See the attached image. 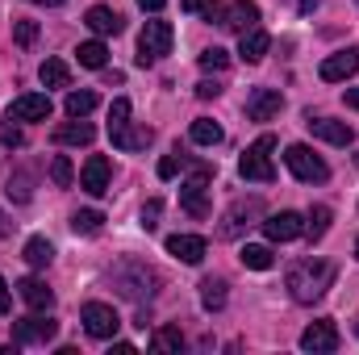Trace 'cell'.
Listing matches in <instances>:
<instances>
[{
	"mask_svg": "<svg viewBox=\"0 0 359 355\" xmlns=\"http://www.w3.org/2000/svg\"><path fill=\"white\" fill-rule=\"evenodd\" d=\"M334 284V264L330 260H297V264L288 267V293H292V301H301V305H313V301H322L326 297V288Z\"/></svg>",
	"mask_w": 359,
	"mask_h": 355,
	"instance_id": "6da1fadb",
	"label": "cell"
},
{
	"mask_svg": "<svg viewBox=\"0 0 359 355\" xmlns=\"http://www.w3.org/2000/svg\"><path fill=\"white\" fill-rule=\"evenodd\" d=\"M271 151H276V138H271V134L255 138V142L247 147V155L238 159V172H243V180L271 184V180H276V168H271Z\"/></svg>",
	"mask_w": 359,
	"mask_h": 355,
	"instance_id": "7a4b0ae2",
	"label": "cell"
},
{
	"mask_svg": "<svg viewBox=\"0 0 359 355\" xmlns=\"http://www.w3.org/2000/svg\"><path fill=\"white\" fill-rule=\"evenodd\" d=\"M168 51H172V25L168 21H147L142 34H138V67L159 63Z\"/></svg>",
	"mask_w": 359,
	"mask_h": 355,
	"instance_id": "3957f363",
	"label": "cell"
},
{
	"mask_svg": "<svg viewBox=\"0 0 359 355\" xmlns=\"http://www.w3.org/2000/svg\"><path fill=\"white\" fill-rule=\"evenodd\" d=\"M284 163H288V172L301 180V184H322V180H330V168H326L305 142H292V147L284 151Z\"/></svg>",
	"mask_w": 359,
	"mask_h": 355,
	"instance_id": "277c9868",
	"label": "cell"
},
{
	"mask_svg": "<svg viewBox=\"0 0 359 355\" xmlns=\"http://www.w3.org/2000/svg\"><path fill=\"white\" fill-rule=\"evenodd\" d=\"M209 176H213V168H196L192 176L180 184V205L192 213V217H209Z\"/></svg>",
	"mask_w": 359,
	"mask_h": 355,
	"instance_id": "5b68a950",
	"label": "cell"
},
{
	"mask_svg": "<svg viewBox=\"0 0 359 355\" xmlns=\"http://www.w3.org/2000/svg\"><path fill=\"white\" fill-rule=\"evenodd\" d=\"M209 21H217L222 29L247 34V29H255V25H259V4H255V0H234V4H226V8H217Z\"/></svg>",
	"mask_w": 359,
	"mask_h": 355,
	"instance_id": "8992f818",
	"label": "cell"
},
{
	"mask_svg": "<svg viewBox=\"0 0 359 355\" xmlns=\"http://www.w3.org/2000/svg\"><path fill=\"white\" fill-rule=\"evenodd\" d=\"M59 335V322H50V318H42V309L38 314H29V318H17L13 322V343H21V347H29V343H50Z\"/></svg>",
	"mask_w": 359,
	"mask_h": 355,
	"instance_id": "52a82bcc",
	"label": "cell"
},
{
	"mask_svg": "<svg viewBox=\"0 0 359 355\" xmlns=\"http://www.w3.org/2000/svg\"><path fill=\"white\" fill-rule=\"evenodd\" d=\"M80 322H84V330H88L92 339H113V335H117V326H121L117 309H113V305H104V301H88V305H84V314H80Z\"/></svg>",
	"mask_w": 359,
	"mask_h": 355,
	"instance_id": "ba28073f",
	"label": "cell"
},
{
	"mask_svg": "<svg viewBox=\"0 0 359 355\" xmlns=\"http://www.w3.org/2000/svg\"><path fill=\"white\" fill-rule=\"evenodd\" d=\"M255 217H264V201L259 196H247V201H234L230 213L222 217V239H238L243 226H251Z\"/></svg>",
	"mask_w": 359,
	"mask_h": 355,
	"instance_id": "9c48e42d",
	"label": "cell"
},
{
	"mask_svg": "<svg viewBox=\"0 0 359 355\" xmlns=\"http://www.w3.org/2000/svg\"><path fill=\"white\" fill-rule=\"evenodd\" d=\"M264 234H268L271 243H292V239L305 234V217L292 213V209H280V213H271L268 222H264Z\"/></svg>",
	"mask_w": 359,
	"mask_h": 355,
	"instance_id": "30bf717a",
	"label": "cell"
},
{
	"mask_svg": "<svg viewBox=\"0 0 359 355\" xmlns=\"http://www.w3.org/2000/svg\"><path fill=\"white\" fill-rule=\"evenodd\" d=\"M50 117V96L46 92H25L8 105V121H46Z\"/></svg>",
	"mask_w": 359,
	"mask_h": 355,
	"instance_id": "8fae6325",
	"label": "cell"
},
{
	"mask_svg": "<svg viewBox=\"0 0 359 355\" xmlns=\"http://www.w3.org/2000/svg\"><path fill=\"white\" fill-rule=\"evenodd\" d=\"M355 72H359V46H347V51L322 59V80H326V84H343V80H351Z\"/></svg>",
	"mask_w": 359,
	"mask_h": 355,
	"instance_id": "7c38bea8",
	"label": "cell"
},
{
	"mask_svg": "<svg viewBox=\"0 0 359 355\" xmlns=\"http://www.w3.org/2000/svg\"><path fill=\"white\" fill-rule=\"evenodd\" d=\"M301 347H305V351H313V355L339 351V326H334V322H313V326H305Z\"/></svg>",
	"mask_w": 359,
	"mask_h": 355,
	"instance_id": "4fadbf2b",
	"label": "cell"
},
{
	"mask_svg": "<svg viewBox=\"0 0 359 355\" xmlns=\"http://www.w3.org/2000/svg\"><path fill=\"white\" fill-rule=\"evenodd\" d=\"M84 25H88L96 38H117V34L126 29L121 13H117V8H109V4H92L88 17H84Z\"/></svg>",
	"mask_w": 359,
	"mask_h": 355,
	"instance_id": "5bb4252c",
	"label": "cell"
},
{
	"mask_svg": "<svg viewBox=\"0 0 359 355\" xmlns=\"http://www.w3.org/2000/svg\"><path fill=\"white\" fill-rule=\"evenodd\" d=\"M309 130H313V138L334 142V147H351L355 142V130L347 121H334V117H309Z\"/></svg>",
	"mask_w": 359,
	"mask_h": 355,
	"instance_id": "9a60e30c",
	"label": "cell"
},
{
	"mask_svg": "<svg viewBox=\"0 0 359 355\" xmlns=\"http://www.w3.org/2000/svg\"><path fill=\"white\" fill-rule=\"evenodd\" d=\"M280 109H284V96L276 88H255L247 96V117H251V121H271Z\"/></svg>",
	"mask_w": 359,
	"mask_h": 355,
	"instance_id": "2e32d148",
	"label": "cell"
},
{
	"mask_svg": "<svg viewBox=\"0 0 359 355\" xmlns=\"http://www.w3.org/2000/svg\"><path fill=\"white\" fill-rule=\"evenodd\" d=\"M109 176H113L109 159H104V155H92L88 163H84V172H80V188L92 192V196H104V192H109Z\"/></svg>",
	"mask_w": 359,
	"mask_h": 355,
	"instance_id": "e0dca14e",
	"label": "cell"
},
{
	"mask_svg": "<svg viewBox=\"0 0 359 355\" xmlns=\"http://www.w3.org/2000/svg\"><path fill=\"white\" fill-rule=\"evenodd\" d=\"M205 239L201 234H172L168 239V255H176L180 264H201L205 260Z\"/></svg>",
	"mask_w": 359,
	"mask_h": 355,
	"instance_id": "ac0fdd59",
	"label": "cell"
},
{
	"mask_svg": "<svg viewBox=\"0 0 359 355\" xmlns=\"http://www.w3.org/2000/svg\"><path fill=\"white\" fill-rule=\"evenodd\" d=\"M17 293H21V301H25L29 309H50V305H55L50 284H46V280H38V276H25V280L17 284Z\"/></svg>",
	"mask_w": 359,
	"mask_h": 355,
	"instance_id": "d6986e66",
	"label": "cell"
},
{
	"mask_svg": "<svg viewBox=\"0 0 359 355\" xmlns=\"http://www.w3.org/2000/svg\"><path fill=\"white\" fill-rule=\"evenodd\" d=\"M92 138H96V130H92L84 117H72V121H63L55 130V142H63V147H88Z\"/></svg>",
	"mask_w": 359,
	"mask_h": 355,
	"instance_id": "ffe728a7",
	"label": "cell"
},
{
	"mask_svg": "<svg viewBox=\"0 0 359 355\" xmlns=\"http://www.w3.org/2000/svg\"><path fill=\"white\" fill-rule=\"evenodd\" d=\"M268 46H271V38H268V29H247V34H238V55L247 59V63H259L264 55H268Z\"/></svg>",
	"mask_w": 359,
	"mask_h": 355,
	"instance_id": "44dd1931",
	"label": "cell"
},
{
	"mask_svg": "<svg viewBox=\"0 0 359 355\" xmlns=\"http://www.w3.org/2000/svg\"><path fill=\"white\" fill-rule=\"evenodd\" d=\"M109 138H113V147H121V151H142L155 134H151V126H134V121H130L126 130H117V134H109Z\"/></svg>",
	"mask_w": 359,
	"mask_h": 355,
	"instance_id": "7402d4cb",
	"label": "cell"
},
{
	"mask_svg": "<svg viewBox=\"0 0 359 355\" xmlns=\"http://www.w3.org/2000/svg\"><path fill=\"white\" fill-rule=\"evenodd\" d=\"M330 222H334V213H330V205H313L309 213H305V239H326V230H330Z\"/></svg>",
	"mask_w": 359,
	"mask_h": 355,
	"instance_id": "603a6c76",
	"label": "cell"
},
{
	"mask_svg": "<svg viewBox=\"0 0 359 355\" xmlns=\"http://www.w3.org/2000/svg\"><path fill=\"white\" fill-rule=\"evenodd\" d=\"M151 351H159V355L184 351V335H180V326H159V330L151 335Z\"/></svg>",
	"mask_w": 359,
	"mask_h": 355,
	"instance_id": "cb8c5ba5",
	"label": "cell"
},
{
	"mask_svg": "<svg viewBox=\"0 0 359 355\" xmlns=\"http://www.w3.org/2000/svg\"><path fill=\"white\" fill-rule=\"evenodd\" d=\"M38 80H42L46 88H67V84H72V72H67L63 59H46V63L38 67Z\"/></svg>",
	"mask_w": 359,
	"mask_h": 355,
	"instance_id": "d4e9b609",
	"label": "cell"
},
{
	"mask_svg": "<svg viewBox=\"0 0 359 355\" xmlns=\"http://www.w3.org/2000/svg\"><path fill=\"white\" fill-rule=\"evenodd\" d=\"M188 134H192V142H196V147H217V142L226 138V134H222V126H217L213 117H196Z\"/></svg>",
	"mask_w": 359,
	"mask_h": 355,
	"instance_id": "484cf974",
	"label": "cell"
},
{
	"mask_svg": "<svg viewBox=\"0 0 359 355\" xmlns=\"http://www.w3.org/2000/svg\"><path fill=\"white\" fill-rule=\"evenodd\" d=\"M21 255H25V264H29V267H46L50 260H55V247H50L42 234H34V239L25 243V251H21Z\"/></svg>",
	"mask_w": 359,
	"mask_h": 355,
	"instance_id": "4316f807",
	"label": "cell"
},
{
	"mask_svg": "<svg viewBox=\"0 0 359 355\" xmlns=\"http://www.w3.org/2000/svg\"><path fill=\"white\" fill-rule=\"evenodd\" d=\"M238 260H243V267H251V272H268V267L276 264V260H271V247H259V243H247Z\"/></svg>",
	"mask_w": 359,
	"mask_h": 355,
	"instance_id": "83f0119b",
	"label": "cell"
},
{
	"mask_svg": "<svg viewBox=\"0 0 359 355\" xmlns=\"http://www.w3.org/2000/svg\"><path fill=\"white\" fill-rule=\"evenodd\" d=\"M201 305L205 309H222L226 305V280H217V276L201 280Z\"/></svg>",
	"mask_w": 359,
	"mask_h": 355,
	"instance_id": "f1b7e54d",
	"label": "cell"
},
{
	"mask_svg": "<svg viewBox=\"0 0 359 355\" xmlns=\"http://www.w3.org/2000/svg\"><path fill=\"white\" fill-rule=\"evenodd\" d=\"M76 59H80V67H92V72H100V67L109 63V51H104V42H80Z\"/></svg>",
	"mask_w": 359,
	"mask_h": 355,
	"instance_id": "f546056e",
	"label": "cell"
},
{
	"mask_svg": "<svg viewBox=\"0 0 359 355\" xmlns=\"http://www.w3.org/2000/svg\"><path fill=\"white\" fill-rule=\"evenodd\" d=\"M100 226H104V213H96V209H76L72 213V230L76 234H100Z\"/></svg>",
	"mask_w": 359,
	"mask_h": 355,
	"instance_id": "4dcf8cb0",
	"label": "cell"
},
{
	"mask_svg": "<svg viewBox=\"0 0 359 355\" xmlns=\"http://www.w3.org/2000/svg\"><path fill=\"white\" fill-rule=\"evenodd\" d=\"M96 109V92L80 88V92H67V117H88Z\"/></svg>",
	"mask_w": 359,
	"mask_h": 355,
	"instance_id": "1f68e13d",
	"label": "cell"
},
{
	"mask_svg": "<svg viewBox=\"0 0 359 355\" xmlns=\"http://www.w3.org/2000/svg\"><path fill=\"white\" fill-rule=\"evenodd\" d=\"M50 180H55L59 188H72V184H76V168H72L67 155H55V159H50Z\"/></svg>",
	"mask_w": 359,
	"mask_h": 355,
	"instance_id": "d6a6232c",
	"label": "cell"
},
{
	"mask_svg": "<svg viewBox=\"0 0 359 355\" xmlns=\"http://www.w3.org/2000/svg\"><path fill=\"white\" fill-rule=\"evenodd\" d=\"M196 63H201V72H226V67H230V55H226L222 46H209V51H201Z\"/></svg>",
	"mask_w": 359,
	"mask_h": 355,
	"instance_id": "836d02e7",
	"label": "cell"
},
{
	"mask_svg": "<svg viewBox=\"0 0 359 355\" xmlns=\"http://www.w3.org/2000/svg\"><path fill=\"white\" fill-rule=\"evenodd\" d=\"M126 126H130V100L117 96L113 109H109V134H117V130H126Z\"/></svg>",
	"mask_w": 359,
	"mask_h": 355,
	"instance_id": "e575fe53",
	"label": "cell"
},
{
	"mask_svg": "<svg viewBox=\"0 0 359 355\" xmlns=\"http://www.w3.org/2000/svg\"><path fill=\"white\" fill-rule=\"evenodd\" d=\"M13 38H17V46H34L38 42V21H29V17L13 21Z\"/></svg>",
	"mask_w": 359,
	"mask_h": 355,
	"instance_id": "d590c367",
	"label": "cell"
},
{
	"mask_svg": "<svg viewBox=\"0 0 359 355\" xmlns=\"http://www.w3.org/2000/svg\"><path fill=\"white\" fill-rule=\"evenodd\" d=\"M159 213H163V201H147L142 205V230H155L159 226Z\"/></svg>",
	"mask_w": 359,
	"mask_h": 355,
	"instance_id": "8d00e7d4",
	"label": "cell"
},
{
	"mask_svg": "<svg viewBox=\"0 0 359 355\" xmlns=\"http://www.w3.org/2000/svg\"><path fill=\"white\" fill-rule=\"evenodd\" d=\"M13 201H29V176H13L8 180V188H4Z\"/></svg>",
	"mask_w": 359,
	"mask_h": 355,
	"instance_id": "74e56055",
	"label": "cell"
},
{
	"mask_svg": "<svg viewBox=\"0 0 359 355\" xmlns=\"http://www.w3.org/2000/svg\"><path fill=\"white\" fill-rule=\"evenodd\" d=\"M180 168H184V155H168V159H159V180L180 176Z\"/></svg>",
	"mask_w": 359,
	"mask_h": 355,
	"instance_id": "f35d334b",
	"label": "cell"
},
{
	"mask_svg": "<svg viewBox=\"0 0 359 355\" xmlns=\"http://www.w3.org/2000/svg\"><path fill=\"white\" fill-rule=\"evenodd\" d=\"M0 142H4V147H21V142H25V134H21L17 126H8V121H0Z\"/></svg>",
	"mask_w": 359,
	"mask_h": 355,
	"instance_id": "ab89813d",
	"label": "cell"
},
{
	"mask_svg": "<svg viewBox=\"0 0 359 355\" xmlns=\"http://www.w3.org/2000/svg\"><path fill=\"white\" fill-rule=\"evenodd\" d=\"M180 8H184V13H205V17H213V13H217V4H213V0H180Z\"/></svg>",
	"mask_w": 359,
	"mask_h": 355,
	"instance_id": "60d3db41",
	"label": "cell"
},
{
	"mask_svg": "<svg viewBox=\"0 0 359 355\" xmlns=\"http://www.w3.org/2000/svg\"><path fill=\"white\" fill-rule=\"evenodd\" d=\"M196 96H201V100H213V96H222V84L205 80V84H196Z\"/></svg>",
	"mask_w": 359,
	"mask_h": 355,
	"instance_id": "b9f144b4",
	"label": "cell"
},
{
	"mask_svg": "<svg viewBox=\"0 0 359 355\" xmlns=\"http://www.w3.org/2000/svg\"><path fill=\"white\" fill-rule=\"evenodd\" d=\"M8 305H13V293H8V284H4V276H0V318L8 314Z\"/></svg>",
	"mask_w": 359,
	"mask_h": 355,
	"instance_id": "7bdbcfd3",
	"label": "cell"
},
{
	"mask_svg": "<svg viewBox=\"0 0 359 355\" xmlns=\"http://www.w3.org/2000/svg\"><path fill=\"white\" fill-rule=\"evenodd\" d=\"M163 4H168V0H138V8H142V13H159Z\"/></svg>",
	"mask_w": 359,
	"mask_h": 355,
	"instance_id": "ee69618b",
	"label": "cell"
},
{
	"mask_svg": "<svg viewBox=\"0 0 359 355\" xmlns=\"http://www.w3.org/2000/svg\"><path fill=\"white\" fill-rule=\"evenodd\" d=\"M318 4H322V0H297V13H313Z\"/></svg>",
	"mask_w": 359,
	"mask_h": 355,
	"instance_id": "f6af8a7d",
	"label": "cell"
},
{
	"mask_svg": "<svg viewBox=\"0 0 359 355\" xmlns=\"http://www.w3.org/2000/svg\"><path fill=\"white\" fill-rule=\"evenodd\" d=\"M8 234H13V222H8V217L0 213V239H8Z\"/></svg>",
	"mask_w": 359,
	"mask_h": 355,
	"instance_id": "bcb514c9",
	"label": "cell"
},
{
	"mask_svg": "<svg viewBox=\"0 0 359 355\" xmlns=\"http://www.w3.org/2000/svg\"><path fill=\"white\" fill-rule=\"evenodd\" d=\"M347 105H351V109H359V88H347Z\"/></svg>",
	"mask_w": 359,
	"mask_h": 355,
	"instance_id": "7dc6e473",
	"label": "cell"
},
{
	"mask_svg": "<svg viewBox=\"0 0 359 355\" xmlns=\"http://www.w3.org/2000/svg\"><path fill=\"white\" fill-rule=\"evenodd\" d=\"M29 4H63V0H29Z\"/></svg>",
	"mask_w": 359,
	"mask_h": 355,
	"instance_id": "c3c4849f",
	"label": "cell"
},
{
	"mask_svg": "<svg viewBox=\"0 0 359 355\" xmlns=\"http://www.w3.org/2000/svg\"><path fill=\"white\" fill-rule=\"evenodd\" d=\"M355 260H359V239H355Z\"/></svg>",
	"mask_w": 359,
	"mask_h": 355,
	"instance_id": "681fc988",
	"label": "cell"
},
{
	"mask_svg": "<svg viewBox=\"0 0 359 355\" xmlns=\"http://www.w3.org/2000/svg\"><path fill=\"white\" fill-rule=\"evenodd\" d=\"M355 4H359V0H355Z\"/></svg>",
	"mask_w": 359,
	"mask_h": 355,
	"instance_id": "f907efd6",
	"label": "cell"
}]
</instances>
